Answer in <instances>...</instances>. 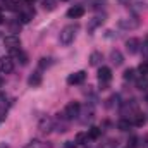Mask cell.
Masks as SVG:
<instances>
[{
    "label": "cell",
    "mask_w": 148,
    "mask_h": 148,
    "mask_svg": "<svg viewBox=\"0 0 148 148\" xmlns=\"http://www.w3.org/2000/svg\"><path fill=\"white\" fill-rule=\"evenodd\" d=\"M16 55H17V59H19V62L24 66V64H28V55L23 52V50H19V52H16Z\"/></svg>",
    "instance_id": "cell-25"
},
{
    "label": "cell",
    "mask_w": 148,
    "mask_h": 148,
    "mask_svg": "<svg viewBox=\"0 0 148 148\" xmlns=\"http://www.w3.org/2000/svg\"><path fill=\"white\" fill-rule=\"evenodd\" d=\"M100 136H102V129H100V127L93 126V127L88 129V140H98Z\"/></svg>",
    "instance_id": "cell-16"
},
{
    "label": "cell",
    "mask_w": 148,
    "mask_h": 148,
    "mask_svg": "<svg viewBox=\"0 0 148 148\" xmlns=\"http://www.w3.org/2000/svg\"><path fill=\"white\" fill-rule=\"evenodd\" d=\"M35 17V9H31V7H24L23 10H19V21L21 23H29L31 19Z\"/></svg>",
    "instance_id": "cell-8"
},
{
    "label": "cell",
    "mask_w": 148,
    "mask_h": 148,
    "mask_svg": "<svg viewBox=\"0 0 148 148\" xmlns=\"http://www.w3.org/2000/svg\"><path fill=\"white\" fill-rule=\"evenodd\" d=\"M84 7L83 5H74V7H71L69 10H67V17L69 19H79V17H83L84 16Z\"/></svg>",
    "instance_id": "cell-10"
},
{
    "label": "cell",
    "mask_w": 148,
    "mask_h": 148,
    "mask_svg": "<svg viewBox=\"0 0 148 148\" xmlns=\"http://www.w3.org/2000/svg\"><path fill=\"white\" fill-rule=\"evenodd\" d=\"M24 148H50V145H47V143H43V141H38V140H35V141L28 143Z\"/></svg>",
    "instance_id": "cell-19"
},
{
    "label": "cell",
    "mask_w": 148,
    "mask_h": 148,
    "mask_svg": "<svg viewBox=\"0 0 148 148\" xmlns=\"http://www.w3.org/2000/svg\"><path fill=\"white\" fill-rule=\"evenodd\" d=\"M3 45H5V48L10 52V53H16V52H19L21 50V40L17 35H9V36L3 38Z\"/></svg>",
    "instance_id": "cell-3"
},
{
    "label": "cell",
    "mask_w": 148,
    "mask_h": 148,
    "mask_svg": "<svg viewBox=\"0 0 148 148\" xmlns=\"http://www.w3.org/2000/svg\"><path fill=\"white\" fill-rule=\"evenodd\" d=\"M86 79V71H77V73H73L67 76V84L69 86H74V84H83Z\"/></svg>",
    "instance_id": "cell-6"
},
{
    "label": "cell",
    "mask_w": 148,
    "mask_h": 148,
    "mask_svg": "<svg viewBox=\"0 0 148 148\" xmlns=\"http://www.w3.org/2000/svg\"><path fill=\"white\" fill-rule=\"evenodd\" d=\"M23 2H26V3H33L35 0H23Z\"/></svg>",
    "instance_id": "cell-32"
},
{
    "label": "cell",
    "mask_w": 148,
    "mask_h": 148,
    "mask_svg": "<svg viewBox=\"0 0 148 148\" xmlns=\"http://www.w3.org/2000/svg\"><path fill=\"white\" fill-rule=\"evenodd\" d=\"M131 126H133V122H131L129 119H121V121L117 122V127H119L121 131H129Z\"/></svg>",
    "instance_id": "cell-17"
},
{
    "label": "cell",
    "mask_w": 148,
    "mask_h": 148,
    "mask_svg": "<svg viewBox=\"0 0 148 148\" xmlns=\"http://www.w3.org/2000/svg\"><path fill=\"white\" fill-rule=\"evenodd\" d=\"M105 19H103V16H95L93 19H90V23H88V31L91 33V31H95L98 26H102V23H103Z\"/></svg>",
    "instance_id": "cell-12"
},
{
    "label": "cell",
    "mask_w": 148,
    "mask_h": 148,
    "mask_svg": "<svg viewBox=\"0 0 148 148\" xmlns=\"http://www.w3.org/2000/svg\"><path fill=\"white\" fill-rule=\"evenodd\" d=\"M21 28V24H19V19H17V23H10V29H12V33H17V29Z\"/></svg>",
    "instance_id": "cell-28"
},
{
    "label": "cell",
    "mask_w": 148,
    "mask_h": 148,
    "mask_svg": "<svg viewBox=\"0 0 148 148\" xmlns=\"http://www.w3.org/2000/svg\"><path fill=\"white\" fill-rule=\"evenodd\" d=\"M102 60H103L102 52H93V53L90 55V64H91V66H100Z\"/></svg>",
    "instance_id": "cell-15"
},
{
    "label": "cell",
    "mask_w": 148,
    "mask_h": 148,
    "mask_svg": "<svg viewBox=\"0 0 148 148\" xmlns=\"http://www.w3.org/2000/svg\"><path fill=\"white\" fill-rule=\"evenodd\" d=\"M117 26L121 29H126V31H133V29H138L141 26V21L138 17H122L117 21Z\"/></svg>",
    "instance_id": "cell-2"
},
{
    "label": "cell",
    "mask_w": 148,
    "mask_h": 148,
    "mask_svg": "<svg viewBox=\"0 0 148 148\" xmlns=\"http://www.w3.org/2000/svg\"><path fill=\"white\" fill-rule=\"evenodd\" d=\"M66 148H74V145L71 143V141H67V143H66Z\"/></svg>",
    "instance_id": "cell-30"
},
{
    "label": "cell",
    "mask_w": 148,
    "mask_h": 148,
    "mask_svg": "<svg viewBox=\"0 0 148 148\" xmlns=\"http://www.w3.org/2000/svg\"><path fill=\"white\" fill-rule=\"evenodd\" d=\"M0 122H2V121H0Z\"/></svg>",
    "instance_id": "cell-35"
},
{
    "label": "cell",
    "mask_w": 148,
    "mask_h": 148,
    "mask_svg": "<svg viewBox=\"0 0 148 148\" xmlns=\"http://www.w3.org/2000/svg\"><path fill=\"white\" fill-rule=\"evenodd\" d=\"M110 60H112V64H114L115 67H119V66H122L124 57H122V53H121L119 50H112L110 52Z\"/></svg>",
    "instance_id": "cell-13"
},
{
    "label": "cell",
    "mask_w": 148,
    "mask_h": 148,
    "mask_svg": "<svg viewBox=\"0 0 148 148\" xmlns=\"http://www.w3.org/2000/svg\"><path fill=\"white\" fill-rule=\"evenodd\" d=\"M133 117H134V119H133V126H138V127H140V126H143V124H145V117H143L141 114H138V112H136Z\"/></svg>",
    "instance_id": "cell-20"
},
{
    "label": "cell",
    "mask_w": 148,
    "mask_h": 148,
    "mask_svg": "<svg viewBox=\"0 0 148 148\" xmlns=\"http://www.w3.org/2000/svg\"><path fill=\"white\" fill-rule=\"evenodd\" d=\"M110 79H112V69L102 66V67L98 69V81H100V84H102V86H107V84L110 83Z\"/></svg>",
    "instance_id": "cell-5"
},
{
    "label": "cell",
    "mask_w": 148,
    "mask_h": 148,
    "mask_svg": "<svg viewBox=\"0 0 148 148\" xmlns=\"http://www.w3.org/2000/svg\"><path fill=\"white\" fill-rule=\"evenodd\" d=\"M105 3H107V0H93V9L95 10H100V9L105 7Z\"/></svg>",
    "instance_id": "cell-26"
},
{
    "label": "cell",
    "mask_w": 148,
    "mask_h": 148,
    "mask_svg": "<svg viewBox=\"0 0 148 148\" xmlns=\"http://www.w3.org/2000/svg\"><path fill=\"white\" fill-rule=\"evenodd\" d=\"M53 127H55V121L50 119V117H45V119L40 122V129H41L43 133H50Z\"/></svg>",
    "instance_id": "cell-11"
},
{
    "label": "cell",
    "mask_w": 148,
    "mask_h": 148,
    "mask_svg": "<svg viewBox=\"0 0 148 148\" xmlns=\"http://www.w3.org/2000/svg\"><path fill=\"white\" fill-rule=\"evenodd\" d=\"M76 33H77V24H69V26L62 28V31H60V35H59V41H60L64 47H67V45H71L74 41Z\"/></svg>",
    "instance_id": "cell-1"
},
{
    "label": "cell",
    "mask_w": 148,
    "mask_h": 148,
    "mask_svg": "<svg viewBox=\"0 0 148 148\" xmlns=\"http://www.w3.org/2000/svg\"><path fill=\"white\" fill-rule=\"evenodd\" d=\"M76 143H84V141H88V131L84 133V131H81V133H77L76 134V140H74Z\"/></svg>",
    "instance_id": "cell-23"
},
{
    "label": "cell",
    "mask_w": 148,
    "mask_h": 148,
    "mask_svg": "<svg viewBox=\"0 0 148 148\" xmlns=\"http://www.w3.org/2000/svg\"><path fill=\"white\" fill-rule=\"evenodd\" d=\"M126 50H127L129 55L138 53V52H140V40H138V38H129V40L126 41Z\"/></svg>",
    "instance_id": "cell-9"
},
{
    "label": "cell",
    "mask_w": 148,
    "mask_h": 148,
    "mask_svg": "<svg viewBox=\"0 0 148 148\" xmlns=\"http://www.w3.org/2000/svg\"><path fill=\"white\" fill-rule=\"evenodd\" d=\"M43 7L45 10H53L57 7V0H43Z\"/></svg>",
    "instance_id": "cell-24"
},
{
    "label": "cell",
    "mask_w": 148,
    "mask_h": 148,
    "mask_svg": "<svg viewBox=\"0 0 148 148\" xmlns=\"http://www.w3.org/2000/svg\"><path fill=\"white\" fill-rule=\"evenodd\" d=\"M79 110H81V105H79V102H69L67 105H66V109H64V117L66 119H76L77 115H79Z\"/></svg>",
    "instance_id": "cell-4"
},
{
    "label": "cell",
    "mask_w": 148,
    "mask_h": 148,
    "mask_svg": "<svg viewBox=\"0 0 148 148\" xmlns=\"http://www.w3.org/2000/svg\"><path fill=\"white\" fill-rule=\"evenodd\" d=\"M138 71H140L141 74H145V76H147V74H148V60H145V62H141V64H140Z\"/></svg>",
    "instance_id": "cell-27"
},
{
    "label": "cell",
    "mask_w": 148,
    "mask_h": 148,
    "mask_svg": "<svg viewBox=\"0 0 148 148\" xmlns=\"http://www.w3.org/2000/svg\"><path fill=\"white\" fill-rule=\"evenodd\" d=\"M136 88H138V90H147L148 88V77H140V79H136Z\"/></svg>",
    "instance_id": "cell-21"
},
{
    "label": "cell",
    "mask_w": 148,
    "mask_h": 148,
    "mask_svg": "<svg viewBox=\"0 0 148 148\" xmlns=\"http://www.w3.org/2000/svg\"><path fill=\"white\" fill-rule=\"evenodd\" d=\"M0 16H2V9H0Z\"/></svg>",
    "instance_id": "cell-33"
},
{
    "label": "cell",
    "mask_w": 148,
    "mask_h": 148,
    "mask_svg": "<svg viewBox=\"0 0 148 148\" xmlns=\"http://www.w3.org/2000/svg\"><path fill=\"white\" fill-rule=\"evenodd\" d=\"M129 147H131V148H138V138H136V136H133V138H131Z\"/></svg>",
    "instance_id": "cell-29"
},
{
    "label": "cell",
    "mask_w": 148,
    "mask_h": 148,
    "mask_svg": "<svg viewBox=\"0 0 148 148\" xmlns=\"http://www.w3.org/2000/svg\"><path fill=\"white\" fill-rule=\"evenodd\" d=\"M0 84H2V77H0Z\"/></svg>",
    "instance_id": "cell-34"
},
{
    "label": "cell",
    "mask_w": 148,
    "mask_h": 148,
    "mask_svg": "<svg viewBox=\"0 0 148 148\" xmlns=\"http://www.w3.org/2000/svg\"><path fill=\"white\" fill-rule=\"evenodd\" d=\"M41 81H43V77H41V74H40V71H36V73H33L29 77H28V84L29 86H33V88H36V86H40L41 84Z\"/></svg>",
    "instance_id": "cell-14"
},
{
    "label": "cell",
    "mask_w": 148,
    "mask_h": 148,
    "mask_svg": "<svg viewBox=\"0 0 148 148\" xmlns=\"http://www.w3.org/2000/svg\"><path fill=\"white\" fill-rule=\"evenodd\" d=\"M14 71V60L12 57H0V73L10 74Z\"/></svg>",
    "instance_id": "cell-7"
},
{
    "label": "cell",
    "mask_w": 148,
    "mask_h": 148,
    "mask_svg": "<svg viewBox=\"0 0 148 148\" xmlns=\"http://www.w3.org/2000/svg\"><path fill=\"white\" fill-rule=\"evenodd\" d=\"M0 148H9V145L7 143H0Z\"/></svg>",
    "instance_id": "cell-31"
},
{
    "label": "cell",
    "mask_w": 148,
    "mask_h": 148,
    "mask_svg": "<svg viewBox=\"0 0 148 148\" xmlns=\"http://www.w3.org/2000/svg\"><path fill=\"white\" fill-rule=\"evenodd\" d=\"M126 81H131V79H136V69H126L124 76H122Z\"/></svg>",
    "instance_id": "cell-22"
},
{
    "label": "cell",
    "mask_w": 148,
    "mask_h": 148,
    "mask_svg": "<svg viewBox=\"0 0 148 148\" xmlns=\"http://www.w3.org/2000/svg\"><path fill=\"white\" fill-rule=\"evenodd\" d=\"M52 64H53V60L50 57H41L40 59V69H48Z\"/></svg>",
    "instance_id": "cell-18"
}]
</instances>
